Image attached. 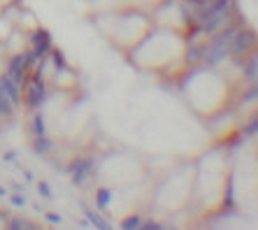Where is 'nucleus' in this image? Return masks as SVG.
<instances>
[{
	"label": "nucleus",
	"instance_id": "obj_12",
	"mask_svg": "<svg viewBox=\"0 0 258 230\" xmlns=\"http://www.w3.org/2000/svg\"><path fill=\"white\" fill-rule=\"evenodd\" d=\"M49 61H54L51 65H54V72H58V70H68V61H66V54L60 51V49L51 47V51H49Z\"/></svg>",
	"mask_w": 258,
	"mask_h": 230
},
{
	"label": "nucleus",
	"instance_id": "obj_22",
	"mask_svg": "<svg viewBox=\"0 0 258 230\" xmlns=\"http://www.w3.org/2000/svg\"><path fill=\"white\" fill-rule=\"evenodd\" d=\"M142 228H147V230H158V228H163V225L158 223V221H144Z\"/></svg>",
	"mask_w": 258,
	"mask_h": 230
},
{
	"label": "nucleus",
	"instance_id": "obj_14",
	"mask_svg": "<svg viewBox=\"0 0 258 230\" xmlns=\"http://www.w3.org/2000/svg\"><path fill=\"white\" fill-rule=\"evenodd\" d=\"M144 218L140 216V214H131V216H126L123 221H121V228L123 230H135V228H142Z\"/></svg>",
	"mask_w": 258,
	"mask_h": 230
},
{
	"label": "nucleus",
	"instance_id": "obj_20",
	"mask_svg": "<svg viewBox=\"0 0 258 230\" xmlns=\"http://www.w3.org/2000/svg\"><path fill=\"white\" fill-rule=\"evenodd\" d=\"M10 202H12L14 207H26V198L21 193H14L12 198H10Z\"/></svg>",
	"mask_w": 258,
	"mask_h": 230
},
{
	"label": "nucleus",
	"instance_id": "obj_5",
	"mask_svg": "<svg viewBox=\"0 0 258 230\" xmlns=\"http://www.w3.org/2000/svg\"><path fill=\"white\" fill-rule=\"evenodd\" d=\"M0 91L5 93L10 100H12V105H14L17 109L24 105V98H21V86H19L17 82H12V79L7 77L5 72L0 74Z\"/></svg>",
	"mask_w": 258,
	"mask_h": 230
},
{
	"label": "nucleus",
	"instance_id": "obj_8",
	"mask_svg": "<svg viewBox=\"0 0 258 230\" xmlns=\"http://www.w3.org/2000/svg\"><path fill=\"white\" fill-rule=\"evenodd\" d=\"M82 209H84V216L89 218V223L93 225V228H98V230H109L112 228V223H109L107 218H102L96 209H91V207H86V205H82Z\"/></svg>",
	"mask_w": 258,
	"mask_h": 230
},
{
	"label": "nucleus",
	"instance_id": "obj_4",
	"mask_svg": "<svg viewBox=\"0 0 258 230\" xmlns=\"http://www.w3.org/2000/svg\"><path fill=\"white\" fill-rule=\"evenodd\" d=\"M91 172H93V161L86 156L75 158V161L68 165V175L72 177V184H77V186H82V184L89 179Z\"/></svg>",
	"mask_w": 258,
	"mask_h": 230
},
{
	"label": "nucleus",
	"instance_id": "obj_1",
	"mask_svg": "<svg viewBox=\"0 0 258 230\" xmlns=\"http://www.w3.org/2000/svg\"><path fill=\"white\" fill-rule=\"evenodd\" d=\"M21 98H24V105L33 112L42 109V105L47 103V82H44L40 74L30 72V77L24 82L21 86Z\"/></svg>",
	"mask_w": 258,
	"mask_h": 230
},
{
	"label": "nucleus",
	"instance_id": "obj_19",
	"mask_svg": "<svg viewBox=\"0 0 258 230\" xmlns=\"http://www.w3.org/2000/svg\"><path fill=\"white\" fill-rule=\"evenodd\" d=\"M44 218H47L49 223H54V225L63 223V216H60V214H54V212H44Z\"/></svg>",
	"mask_w": 258,
	"mask_h": 230
},
{
	"label": "nucleus",
	"instance_id": "obj_24",
	"mask_svg": "<svg viewBox=\"0 0 258 230\" xmlns=\"http://www.w3.org/2000/svg\"><path fill=\"white\" fill-rule=\"evenodd\" d=\"M24 177H26V182H33V179H35V175H33L30 170H26V172H24Z\"/></svg>",
	"mask_w": 258,
	"mask_h": 230
},
{
	"label": "nucleus",
	"instance_id": "obj_25",
	"mask_svg": "<svg viewBox=\"0 0 258 230\" xmlns=\"http://www.w3.org/2000/svg\"><path fill=\"white\" fill-rule=\"evenodd\" d=\"M0 198H7V188L0 186Z\"/></svg>",
	"mask_w": 258,
	"mask_h": 230
},
{
	"label": "nucleus",
	"instance_id": "obj_10",
	"mask_svg": "<svg viewBox=\"0 0 258 230\" xmlns=\"http://www.w3.org/2000/svg\"><path fill=\"white\" fill-rule=\"evenodd\" d=\"M30 133H33V137L47 135V121H44V114H40V112L33 114V119H30Z\"/></svg>",
	"mask_w": 258,
	"mask_h": 230
},
{
	"label": "nucleus",
	"instance_id": "obj_17",
	"mask_svg": "<svg viewBox=\"0 0 258 230\" xmlns=\"http://www.w3.org/2000/svg\"><path fill=\"white\" fill-rule=\"evenodd\" d=\"M37 193H40V198H44V200H51V198H54V193H51V186H49L47 182H40V184H37Z\"/></svg>",
	"mask_w": 258,
	"mask_h": 230
},
{
	"label": "nucleus",
	"instance_id": "obj_18",
	"mask_svg": "<svg viewBox=\"0 0 258 230\" xmlns=\"http://www.w3.org/2000/svg\"><path fill=\"white\" fill-rule=\"evenodd\" d=\"M226 207L233 209L235 207V193H233V179H228V186H226Z\"/></svg>",
	"mask_w": 258,
	"mask_h": 230
},
{
	"label": "nucleus",
	"instance_id": "obj_15",
	"mask_svg": "<svg viewBox=\"0 0 258 230\" xmlns=\"http://www.w3.org/2000/svg\"><path fill=\"white\" fill-rule=\"evenodd\" d=\"M256 130H258V119H256V116H251V119H249V123L244 126V130H242V137H244V139L256 137Z\"/></svg>",
	"mask_w": 258,
	"mask_h": 230
},
{
	"label": "nucleus",
	"instance_id": "obj_7",
	"mask_svg": "<svg viewBox=\"0 0 258 230\" xmlns=\"http://www.w3.org/2000/svg\"><path fill=\"white\" fill-rule=\"evenodd\" d=\"M242 77H244L246 84H256V79H258V58H256V51H251L249 54V58H242Z\"/></svg>",
	"mask_w": 258,
	"mask_h": 230
},
{
	"label": "nucleus",
	"instance_id": "obj_3",
	"mask_svg": "<svg viewBox=\"0 0 258 230\" xmlns=\"http://www.w3.org/2000/svg\"><path fill=\"white\" fill-rule=\"evenodd\" d=\"M28 44H30V49H35L40 56H47L49 51H51V47H54V40H51V33H49L47 28L35 26L28 35Z\"/></svg>",
	"mask_w": 258,
	"mask_h": 230
},
{
	"label": "nucleus",
	"instance_id": "obj_26",
	"mask_svg": "<svg viewBox=\"0 0 258 230\" xmlns=\"http://www.w3.org/2000/svg\"><path fill=\"white\" fill-rule=\"evenodd\" d=\"M14 3H24V0H14Z\"/></svg>",
	"mask_w": 258,
	"mask_h": 230
},
{
	"label": "nucleus",
	"instance_id": "obj_6",
	"mask_svg": "<svg viewBox=\"0 0 258 230\" xmlns=\"http://www.w3.org/2000/svg\"><path fill=\"white\" fill-rule=\"evenodd\" d=\"M203 56H205V44L203 42H196V40H188L186 44V51H184V61L186 65H203Z\"/></svg>",
	"mask_w": 258,
	"mask_h": 230
},
{
	"label": "nucleus",
	"instance_id": "obj_13",
	"mask_svg": "<svg viewBox=\"0 0 258 230\" xmlns=\"http://www.w3.org/2000/svg\"><path fill=\"white\" fill-rule=\"evenodd\" d=\"M14 112H17V107L12 105V100L0 91V119H3V121H5V119H12Z\"/></svg>",
	"mask_w": 258,
	"mask_h": 230
},
{
	"label": "nucleus",
	"instance_id": "obj_11",
	"mask_svg": "<svg viewBox=\"0 0 258 230\" xmlns=\"http://www.w3.org/2000/svg\"><path fill=\"white\" fill-rule=\"evenodd\" d=\"M112 198H114V191L112 188H98L96 191V205H98V209H107L109 205H112Z\"/></svg>",
	"mask_w": 258,
	"mask_h": 230
},
{
	"label": "nucleus",
	"instance_id": "obj_21",
	"mask_svg": "<svg viewBox=\"0 0 258 230\" xmlns=\"http://www.w3.org/2000/svg\"><path fill=\"white\" fill-rule=\"evenodd\" d=\"M256 100V84H249V91L244 93V103H253Z\"/></svg>",
	"mask_w": 258,
	"mask_h": 230
},
{
	"label": "nucleus",
	"instance_id": "obj_9",
	"mask_svg": "<svg viewBox=\"0 0 258 230\" xmlns=\"http://www.w3.org/2000/svg\"><path fill=\"white\" fill-rule=\"evenodd\" d=\"M54 149V142L47 137V135H40V137H33V151L37 156H49Z\"/></svg>",
	"mask_w": 258,
	"mask_h": 230
},
{
	"label": "nucleus",
	"instance_id": "obj_16",
	"mask_svg": "<svg viewBox=\"0 0 258 230\" xmlns=\"http://www.w3.org/2000/svg\"><path fill=\"white\" fill-rule=\"evenodd\" d=\"M7 228H12V230H21V228H33V223H30L28 218H12V221H7Z\"/></svg>",
	"mask_w": 258,
	"mask_h": 230
},
{
	"label": "nucleus",
	"instance_id": "obj_23",
	"mask_svg": "<svg viewBox=\"0 0 258 230\" xmlns=\"http://www.w3.org/2000/svg\"><path fill=\"white\" fill-rule=\"evenodd\" d=\"M3 161H7V163L17 161V151H5V154H3Z\"/></svg>",
	"mask_w": 258,
	"mask_h": 230
},
{
	"label": "nucleus",
	"instance_id": "obj_2",
	"mask_svg": "<svg viewBox=\"0 0 258 230\" xmlns=\"http://www.w3.org/2000/svg\"><path fill=\"white\" fill-rule=\"evenodd\" d=\"M256 51V33L251 28H237L230 42V58H244Z\"/></svg>",
	"mask_w": 258,
	"mask_h": 230
}]
</instances>
